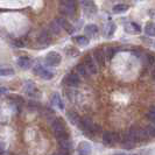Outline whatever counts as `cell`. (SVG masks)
Returning <instances> with one entry per match:
<instances>
[{"instance_id": "cell-12", "label": "cell", "mask_w": 155, "mask_h": 155, "mask_svg": "<svg viewBox=\"0 0 155 155\" xmlns=\"http://www.w3.org/2000/svg\"><path fill=\"white\" fill-rule=\"evenodd\" d=\"M57 140H58V145L61 146L62 149H65V150H71L72 149V141L69 138V135H65V137Z\"/></svg>"}, {"instance_id": "cell-35", "label": "cell", "mask_w": 155, "mask_h": 155, "mask_svg": "<svg viewBox=\"0 0 155 155\" xmlns=\"http://www.w3.org/2000/svg\"><path fill=\"white\" fill-rule=\"evenodd\" d=\"M6 92H7V89H5V87H0V96L5 94Z\"/></svg>"}, {"instance_id": "cell-27", "label": "cell", "mask_w": 155, "mask_h": 155, "mask_svg": "<svg viewBox=\"0 0 155 155\" xmlns=\"http://www.w3.org/2000/svg\"><path fill=\"white\" fill-rule=\"evenodd\" d=\"M75 41L77 42L79 46H86L87 43H89V39L86 38V36H77V38H75Z\"/></svg>"}, {"instance_id": "cell-8", "label": "cell", "mask_w": 155, "mask_h": 155, "mask_svg": "<svg viewBox=\"0 0 155 155\" xmlns=\"http://www.w3.org/2000/svg\"><path fill=\"white\" fill-rule=\"evenodd\" d=\"M63 83L65 85L70 86V87H74V86H77L79 84V77H78L76 74H68L64 79H63Z\"/></svg>"}, {"instance_id": "cell-10", "label": "cell", "mask_w": 155, "mask_h": 155, "mask_svg": "<svg viewBox=\"0 0 155 155\" xmlns=\"http://www.w3.org/2000/svg\"><path fill=\"white\" fill-rule=\"evenodd\" d=\"M81 5L87 13H96V11H97L96 4L93 0H81Z\"/></svg>"}, {"instance_id": "cell-4", "label": "cell", "mask_w": 155, "mask_h": 155, "mask_svg": "<svg viewBox=\"0 0 155 155\" xmlns=\"http://www.w3.org/2000/svg\"><path fill=\"white\" fill-rule=\"evenodd\" d=\"M120 141V137L119 134L116 132H106L103 133V143L106 145V146H110V147H113L116 143H118Z\"/></svg>"}, {"instance_id": "cell-20", "label": "cell", "mask_w": 155, "mask_h": 155, "mask_svg": "<svg viewBox=\"0 0 155 155\" xmlns=\"http://www.w3.org/2000/svg\"><path fill=\"white\" fill-rule=\"evenodd\" d=\"M145 33L148 36H155V23L148 22L145 27Z\"/></svg>"}, {"instance_id": "cell-32", "label": "cell", "mask_w": 155, "mask_h": 155, "mask_svg": "<svg viewBox=\"0 0 155 155\" xmlns=\"http://www.w3.org/2000/svg\"><path fill=\"white\" fill-rule=\"evenodd\" d=\"M114 54H116V49H114V48H111V47H110V48L106 49V55H107V58H109V60H111V58L114 56Z\"/></svg>"}, {"instance_id": "cell-14", "label": "cell", "mask_w": 155, "mask_h": 155, "mask_svg": "<svg viewBox=\"0 0 155 155\" xmlns=\"http://www.w3.org/2000/svg\"><path fill=\"white\" fill-rule=\"evenodd\" d=\"M125 31H127V33H130V34H134V33H140L141 28H140V26L138 23L131 22V23H127L125 26Z\"/></svg>"}, {"instance_id": "cell-16", "label": "cell", "mask_w": 155, "mask_h": 155, "mask_svg": "<svg viewBox=\"0 0 155 155\" xmlns=\"http://www.w3.org/2000/svg\"><path fill=\"white\" fill-rule=\"evenodd\" d=\"M39 42L40 43H42V45H46V46H48L49 43H50V35L48 34V31H43L40 33L39 35Z\"/></svg>"}, {"instance_id": "cell-13", "label": "cell", "mask_w": 155, "mask_h": 155, "mask_svg": "<svg viewBox=\"0 0 155 155\" xmlns=\"http://www.w3.org/2000/svg\"><path fill=\"white\" fill-rule=\"evenodd\" d=\"M56 21H57V23L61 26V28L65 29L69 34H72V33L75 31V28H74V27H72V26H71V25H70V23L64 19V18H57V19H56Z\"/></svg>"}, {"instance_id": "cell-22", "label": "cell", "mask_w": 155, "mask_h": 155, "mask_svg": "<svg viewBox=\"0 0 155 155\" xmlns=\"http://www.w3.org/2000/svg\"><path fill=\"white\" fill-rule=\"evenodd\" d=\"M121 143H123V147L125 149H132V148H134V141H132L128 137H125V139L121 141Z\"/></svg>"}, {"instance_id": "cell-17", "label": "cell", "mask_w": 155, "mask_h": 155, "mask_svg": "<svg viewBox=\"0 0 155 155\" xmlns=\"http://www.w3.org/2000/svg\"><path fill=\"white\" fill-rule=\"evenodd\" d=\"M67 117H68V119L70 120V123L74 125H78L79 120H81L79 116H78L75 111H69V112L67 113Z\"/></svg>"}, {"instance_id": "cell-39", "label": "cell", "mask_w": 155, "mask_h": 155, "mask_svg": "<svg viewBox=\"0 0 155 155\" xmlns=\"http://www.w3.org/2000/svg\"><path fill=\"white\" fill-rule=\"evenodd\" d=\"M116 155H127V154H123V153H120V154H116Z\"/></svg>"}, {"instance_id": "cell-33", "label": "cell", "mask_w": 155, "mask_h": 155, "mask_svg": "<svg viewBox=\"0 0 155 155\" xmlns=\"http://www.w3.org/2000/svg\"><path fill=\"white\" fill-rule=\"evenodd\" d=\"M55 155H70V154H69V150H65V149H62V150H60L58 153H56Z\"/></svg>"}, {"instance_id": "cell-25", "label": "cell", "mask_w": 155, "mask_h": 155, "mask_svg": "<svg viewBox=\"0 0 155 155\" xmlns=\"http://www.w3.org/2000/svg\"><path fill=\"white\" fill-rule=\"evenodd\" d=\"M25 91L28 93L29 96H33L34 91H35V85L33 83H31V82H27L26 85H25Z\"/></svg>"}, {"instance_id": "cell-38", "label": "cell", "mask_w": 155, "mask_h": 155, "mask_svg": "<svg viewBox=\"0 0 155 155\" xmlns=\"http://www.w3.org/2000/svg\"><path fill=\"white\" fill-rule=\"evenodd\" d=\"M153 78L155 79V70H154V74H153Z\"/></svg>"}, {"instance_id": "cell-19", "label": "cell", "mask_w": 155, "mask_h": 155, "mask_svg": "<svg viewBox=\"0 0 155 155\" xmlns=\"http://www.w3.org/2000/svg\"><path fill=\"white\" fill-rule=\"evenodd\" d=\"M51 103H53L54 106H58L60 109H63L62 99H61V97H60L58 93H54V94L51 96Z\"/></svg>"}, {"instance_id": "cell-18", "label": "cell", "mask_w": 155, "mask_h": 155, "mask_svg": "<svg viewBox=\"0 0 155 155\" xmlns=\"http://www.w3.org/2000/svg\"><path fill=\"white\" fill-rule=\"evenodd\" d=\"M94 60H96V62L98 63V64L104 65L105 58H104V53L101 51V49H96V50H94Z\"/></svg>"}, {"instance_id": "cell-28", "label": "cell", "mask_w": 155, "mask_h": 155, "mask_svg": "<svg viewBox=\"0 0 155 155\" xmlns=\"http://www.w3.org/2000/svg\"><path fill=\"white\" fill-rule=\"evenodd\" d=\"M145 130H146V132H147L148 135L155 137V123H152V124L147 125Z\"/></svg>"}, {"instance_id": "cell-40", "label": "cell", "mask_w": 155, "mask_h": 155, "mask_svg": "<svg viewBox=\"0 0 155 155\" xmlns=\"http://www.w3.org/2000/svg\"><path fill=\"white\" fill-rule=\"evenodd\" d=\"M54 155H55V154H54Z\"/></svg>"}, {"instance_id": "cell-15", "label": "cell", "mask_w": 155, "mask_h": 155, "mask_svg": "<svg viewBox=\"0 0 155 155\" xmlns=\"http://www.w3.org/2000/svg\"><path fill=\"white\" fill-rule=\"evenodd\" d=\"M31 62L28 57H25V56H23V57H20V58L18 60V65L23 70L29 69V68H31Z\"/></svg>"}, {"instance_id": "cell-29", "label": "cell", "mask_w": 155, "mask_h": 155, "mask_svg": "<svg viewBox=\"0 0 155 155\" xmlns=\"http://www.w3.org/2000/svg\"><path fill=\"white\" fill-rule=\"evenodd\" d=\"M14 75V70L11 68H2L0 69V76H12Z\"/></svg>"}, {"instance_id": "cell-26", "label": "cell", "mask_w": 155, "mask_h": 155, "mask_svg": "<svg viewBox=\"0 0 155 155\" xmlns=\"http://www.w3.org/2000/svg\"><path fill=\"white\" fill-rule=\"evenodd\" d=\"M50 31H53V34H60V31H61V26L57 23V21H56V20L50 23Z\"/></svg>"}, {"instance_id": "cell-34", "label": "cell", "mask_w": 155, "mask_h": 155, "mask_svg": "<svg viewBox=\"0 0 155 155\" xmlns=\"http://www.w3.org/2000/svg\"><path fill=\"white\" fill-rule=\"evenodd\" d=\"M1 152H5V143L0 141V153Z\"/></svg>"}, {"instance_id": "cell-5", "label": "cell", "mask_w": 155, "mask_h": 155, "mask_svg": "<svg viewBox=\"0 0 155 155\" xmlns=\"http://www.w3.org/2000/svg\"><path fill=\"white\" fill-rule=\"evenodd\" d=\"M61 60H62V58H61V55L58 54V53H56V51L49 53L46 57L47 64H49V65H51V67H57V65L61 63Z\"/></svg>"}, {"instance_id": "cell-37", "label": "cell", "mask_w": 155, "mask_h": 155, "mask_svg": "<svg viewBox=\"0 0 155 155\" xmlns=\"http://www.w3.org/2000/svg\"><path fill=\"white\" fill-rule=\"evenodd\" d=\"M0 155H7V154H5L4 152H1V153H0Z\"/></svg>"}, {"instance_id": "cell-3", "label": "cell", "mask_w": 155, "mask_h": 155, "mask_svg": "<svg viewBox=\"0 0 155 155\" xmlns=\"http://www.w3.org/2000/svg\"><path fill=\"white\" fill-rule=\"evenodd\" d=\"M147 132H146V130H143V128H140V127H131L130 128V131H128V134H127V137L130 138V139L132 140V141H141V140L146 139L147 138Z\"/></svg>"}, {"instance_id": "cell-7", "label": "cell", "mask_w": 155, "mask_h": 155, "mask_svg": "<svg viewBox=\"0 0 155 155\" xmlns=\"http://www.w3.org/2000/svg\"><path fill=\"white\" fill-rule=\"evenodd\" d=\"M93 125L94 124L92 123L91 118H89V117H84V118H82V119L79 120V123H78V128H79V130H82V131H84V132L86 133L92 128Z\"/></svg>"}, {"instance_id": "cell-36", "label": "cell", "mask_w": 155, "mask_h": 155, "mask_svg": "<svg viewBox=\"0 0 155 155\" xmlns=\"http://www.w3.org/2000/svg\"><path fill=\"white\" fill-rule=\"evenodd\" d=\"M69 1H71V2H75V4H76V1H77V0H69Z\"/></svg>"}, {"instance_id": "cell-23", "label": "cell", "mask_w": 155, "mask_h": 155, "mask_svg": "<svg viewBox=\"0 0 155 155\" xmlns=\"http://www.w3.org/2000/svg\"><path fill=\"white\" fill-rule=\"evenodd\" d=\"M128 9V6L125 5V4H119V5H116L113 7V13H124Z\"/></svg>"}, {"instance_id": "cell-1", "label": "cell", "mask_w": 155, "mask_h": 155, "mask_svg": "<svg viewBox=\"0 0 155 155\" xmlns=\"http://www.w3.org/2000/svg\"><path fill=\"white\" fill-rule=\"evenodd\" d=\"M51 127H53V131L56 135V139H61L63 137L68 135L67 130H65V123L61 118H55L51 123Z\"/></svg>"}, {"instance_id": "cell-21", "label": "cell", "mask_w": 155, "mask_h": 155, "mask_svg": "<svg viewBox=\"0 0 155 155\" xmlns=\"http://www.w3.org/2000/svg\"><path fill=\"white\" fill-rule=\"evenodd\" d=\"M76 71H77L81 76H83V77L85 78H87L90 76V74H89V71H87V69L85 68L84 64H78L77 67H76Z\"/></svg>"}, {"instance_id": "cell-2", "label": "cell", "mask_w": 155, "mask_h": 155, "mask_svg": "<svg viewBox=\"0 0 155 155\" xmlns=\"http://www.w3.org/2000/svg\"><path fill=\"white\" fill-rule=\"evenodd\" d=\"M58 11L63 15L72 16L76 12V4L71 2L69 0H61L60 6H58Z\"/></svg>"}, {"instance_id": "cell-30", "label": "cell", "mask_w": 155, "mask_h": 155, "mask_svg": "<svg viewBox=\"0 0 155 155\" xmlns=\"http://www.w3.org/2000/svg\"><path fill=\"white\" fill-rule=\"evenodd\" d=\"M11 98H12V101H13L14 104H16V105H19V106H21L23 104L22 98H21L20 96H12Z\"/></svg>"}, {"instance_id": "cell-11", "label": "cell", "mask_w": 155, "mask_h": 155, "mask_svg": "<svg viewBox=\"0 0 155 155\" xmlns=\"http://www.w3.org/2000/svg\"><path fill=\"white\" fill-rule=\"evenodd\" d=\"M77 152L79 155H90L91 154V146L89 142L86 141H82L79 142L77 147Z\"/></svg>"}, {"instance_id": "cell-9", "label": "cell", "mask_w": 155, "mask_h": 155, "mask_svg": "<svg viewBox=\"0 0 155 155\" xmlns=\"http://www.w3.org/2000/svg\"><path fill=\"white\" fill-rule=\"evenodd\" d=\"M34 74L38 75L39 77L43 78V79H50V78H53V74L49 70H47L43 67H41V65H36L34 68Z\"/></svg>"}, {"instance_id": "cell-31", "label": "cell", "mask_w": 155, "mask_h": 155, "mask_svg": "<svg viewBox=\"0 0 155 155\" xmlns=\"http://www.w3.org/2000/svg\"><path fill=\"white\" fill-rule=\"evenodd\" d=\"M148 119H150L153 123H155V106H152L148 111Z\"/></svg>"}, {"instance_id": "cell-6", "label": "cell", "mask_w": 155, "mask_h": 155, "mask_svg": "<svg viewBox=\"0 0 155 155\" xmlns=\"http://www.w3.org/2000/svg\"><path fill=\"white\" fill-rule=\"evenodd\" d=\"M83 64L85 65V68L87 69V71H89L90 75H96V74H97L98 68H97L96 63L93 62V60L91 56H89V55L85 56V57H84V63H83Z\"/></svg>"}, {"instance_id": "cell-24", "label": "cell", "mask_w": 155, "mask_h": 155, "mask_svg": "<svg viewBox=\"0 0 155 155\" xmlns=\"http://www.w3.org/2000/svg\"><path fill=\"white\" fill-rule=\"evenodd\" d=\"M98 31V27L96 25H87L85 27V33L90 34V35H94Z\"/></svg>"}]
</instances>
